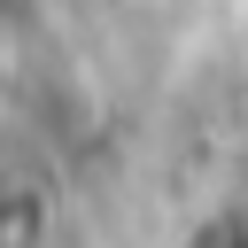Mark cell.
I'll return each instance as SVG.
<instances>
[{"instance_id":"obj_1","label":"cell","mask_w":248,"mask_h":248,"mask_svg":"<svg viewBox=\"0 0 248 248\" xmlns=\"http://www.w3.org/2000/svg\"><path fill=\"white\" fill-rule=\"evenodd\" d=\"M46 232H54L46 194L39 186H8L0 194V248H46Z\"/></svg>"},{"instance_id":"obj_2","label":"cell","mask_w":248,"mask_h":248,"mask_svg":"<svg viewBox=\"0 0 248 248\" xmlns=\"http://www.w3.org/2000/svg\"><path fill=\"white\" fill-rule=\"evenodd\" d=\"M178 248H248V209H240V202L202 209V217L186 225V240H178Z\"/></svg>"},{"instance_id":"obj_3","label":"cell","mask_w":248,"mask_h":248,"mask_svg":"<svg viewBox=\"0 0 248 248\" xmlns=\"http://www.w3.org/2000/svg\"><path fill=\"white\" fill-rule=\"evenodd\" d=\"M240 16H248V0H240Z\"/></svg>"}]
</instances>
